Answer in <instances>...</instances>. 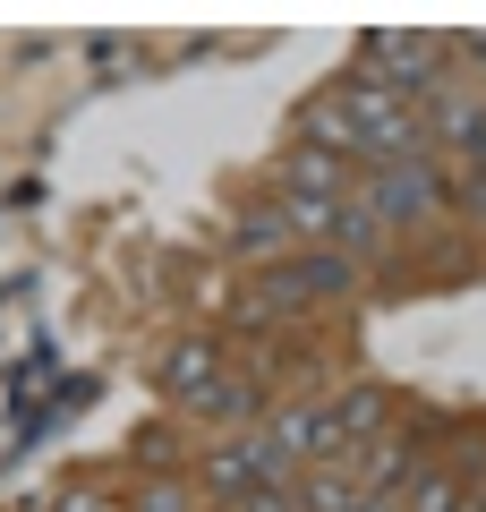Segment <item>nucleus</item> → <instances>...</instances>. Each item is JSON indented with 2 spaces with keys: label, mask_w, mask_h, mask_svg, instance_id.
Instances as JSON below:
<instances>
[{
  "label": "nucleus",
  "mask_w": 486,
  "mask_h": 512,
  "mask_svg": "<svg viewBox=\"0 0 486 512\" xmlns=\"http://www.w3.org/2000/svg\"><path fill=\"white\" fill-rule=\"evenodd\" d=\"M333 103H342V120H350V154H367V163H410V154L427 146L418 111L401 103V94L384 86L376 69L342 77V86H333Z\"/></svg>",
  "instance_id": "1"
},
{
  "label": "nucleus",
  "mask_w": 486,
  "mask_h": 512,
  "mask_svg": "<svg viewBox=\"0 0 486 512\" xmlns=\"http://www.w3.org/2000/svg\"><path fill=\"white\" fill-rule=\"evenodd\" d=\"M359 205H367L376 222H418V214H435V205H444L435 163H427V154H410V163H376V180H367Z\"/></svg>",
  "instance_id": "2"
},
{
  "label": "nucleus",
  "mask_w": 486,
  "mask_h": 512,
  "mask_svg": "<svg viewBox=\"0 0 486 512\" xmlns=\"http://www.w3.org/2000/svg\"><path fill=\"white\" fill-rule=\"evenodd\" d=\"M350 154H324V146H299L290 154V180H282V197H316V205H350Z\"/></svg>",
  "instance_id": "3"
},
{
  "label": "nucleus",
  "mask_w": 486,
  "mask_h": 512,
  "mask_svg": "<svg viewBox=\"0 0 486 512\" xmlns=\"http://www.w3.org/2000/svg\"><path fill=\"white\" fill-rule=\"evenodd\" d=\"M162 384H171V402H188V410H205V402H214V393H222V350H205V342H188L180 359H171V376H162Z\"/></svg>",
  "instance_id": "4"
},
{
  "label": "nucleus",
  "mask_w": 486,
  "mask_h": 512,
  "mask_svg": "<svg viewBox=\"0 0 486 512\" xmlns=\"http://www.w3.org/2000/svg\"><path fill=\"white\" fill-rule=\"evenodd\" d=\"M290 274V291L299 299H316V291H350V282H359V265H350L342 248H324V256H299V265H282Z\"/></svg>",
  "instance_id": "5"
},
{
  "label": "nucleus",
  "mask_w": 486,
  "mask_h": 512,
  "mask_svg": "<svg viewBox=\"0 0 486 512\" xmlns=\"http://www.w3.org/2000/svg\"><path fill=\"white\" fill-rule=\"evenodd\" d=\"M299 137H307V146H324V154H350V120H342V103H333V94H316V103L299 111Z\"/></svg>",
  "instance_id": "6"
},
{
  "label": "nucleus",
  "mask_w": 486,
  "mask_h": 512,
  "mask_svg": "<svg viewBox=\"0 0 486 512\" xmlns=\"http://www.w3.org/2000/svg\"><path fill=\"white\" fill-rule=\"evenodd\" d=\"M359 504H367V487L350 470H316L307 478V512H359Z\"/></svg>",
  "instance_id": "7"
},
{
  "label": "nucleus",
  "mask_w": 486,
  "mask_h": 512,
  "mask_svg": "<svg viewBox=\"0 0 486 512\" xmlns=\"http://www.w3.org/2000/svg\"><path fill=\"white\" fill-rule=\"evenodd\" d=\"M231 239H239V248H248V256H265V248L282 256V248H290V222H282V205H273V214H248V222H239Z\"/></svg>",
  "instance_id": "8"
},
{
  "label": "nucleus",
  "mask_w": 486,
  "mask_h": 512,
  "mask_svg": "<svg viewBox=\"0 0 486 512\" xmlns=\"http://www.w3.org/2000/svg\"><path fill=\"white\" fill-rule=\"evenodd\" d=\"M393 504H401V512H461V487H452L444 470H427L410 495H393Z\"/></svg>",
  "instance_id": "9"
},
{
  "label": "nucleus",
  "mask_w": 486,
  "mask_h": 512,
  "mask_svg": "<svg viewBox=\"0 0 486 512\" xmlns=\"http://www.w3.org/2000/svg\"><path fill=\"white\" fill-rule=\"evenodd\" d=\"M239 512H299V504H290V487H256V495H239Z\"/></svg>",
  "instance_id": "10"
}]
</instances>
